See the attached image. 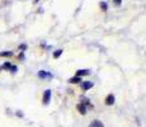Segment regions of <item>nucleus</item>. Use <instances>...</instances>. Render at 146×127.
<instances>
[{
	"mask_svg": "<svg viewBox=\"0 0 146 127\" xmlns=\"http://www.w3.org/2000/svg\"><path fill=\"white\" fill-rule=\"evenodd\" d=\"M51 97H52V92L50 89H46L43 92V97H42V103L43 106H47V104L51 102Z\"/></svg>",
	"mask_w": 146,
	"mask_h": 127,
	"instance_id": "obj_1",
	"label": "nucleus"
},
{
	"mask_svg": "<svg viewBox=\"0 0 146 127\" xmlns=\"http://www.w3.org/2000/svg\"><path fill=\"white\" fill-rule=\"evenodd\" d=\"M37 76L40 79H47V78H52V74H50L48 71H46V70H40L38 71Z\"/></svg>",
	"mask_w": 146,
	"mask_h": 127,
	"instance_id": "obj_2",
	"label": "nucleus"
},
{
	"mask_svg": "<svg viewBox=\"0 0 146 127\" xmlns=\"http://www.w3.org/2000/svg\"><path fill=\"white\" fill-rule=\"evenodd\" d=\"M114 102H116V97H114L113 94H109L106 97V102L104 103L107 104V106H113Z\"/></svg>",
	"mask_w": 146,
	"mask_h": 127,
	"instance_id": "obj_3",
	"label": "nucleus"
},
{
	"mask_svg": "<svg viewBox=\"0 0 146 127\" xmlns=\"http://www.w3.org/2000/svg\"><path fill=\"white\" fill-rule=\"evenodd\" d=\"M93 85L94 84L92 83V81H84V83L81 84V89L83 90H89V89L93 88Z\"/></svg>",
	"mask_w": 146,
	"mask_h": 127,
	"instance_id": "obj_4",
	"label": "nucleus"
},
{
	"mask_svg": "<svg viewBox=\"0 0 146 127\" xmlns=\"http://www.w3.org/2000/svg\"><path fill=\"white\" fill-rule=\"evenodd\" d=\"M90 74V71L86 69H81V70H78L76 74H75V76H79V78H81V76H85V75H89Z\"/></svg>",
	"mask_w": 146,
	"mask_h": 127,
	"instance_id": "obj_5",
	"label": "nucleus"
},
{
	"mask_svg": "<svg viewBox=\"0 0 146 127\" xmlns=\"http://www.w3.org/2000/svg\"><path fill=\"white\" fill-rule=\"evenodd\" d=\"M76 108H78V111H79L81 114H85V113H86V106H85V104L79 103V104L76 106Z\"/></svg>",
	"mask_w": 146,
	"mask_h": 127,
	"instance_id": "obj_6",
	"label": "nucleus"
},
{
	"mask_svg": "<svg viewBox=\"0 0 146 127\" xmlns=\"http://www.w3.org/2000/svg\"><path fill=\"white\" fill-rule=\"evenodd\" d=\"M14 55L13 51H3V52H0V57H12Z\"/></svg>",
	"mask_w": 146,
	"mask_h": 127,
	"instance_id": "obj_7",
	"label": "nucleus"
},
{
	"mask_svg": "<svg viewBox=\"0 0 146 127\" xmlns=\"http://www.w3.org/2000/svg\"><path fill=\"white\" fill-rule=\"evenodd\" d=\"M89 127H104V125H103L100 121H98V120H94L93 122L90 123V126Z\"/></svg>",
	"mask_w": 146,
	"mask_h": 127,
	"instance_id": "obj_8",
	"label": "nucleus"
},
{
	"mask_svg": "<svg viewBox=\"0 0 146 127\" xmlns=\"http://www.w3.org/2000/svg\"><path fill=\"white\" fill-rule=\"evenodd\" d=\"M69 81L71 84H79V83H81V78H79V76H74V78H71Z\"/></svg>",
	"mask_w": 146,
	"mask_h": 127,
	"instance_id": "obj_9",
	"label": "nucleus"
},
{
	"mask_svg": "<svg viewBox=\"0 0 146 127\" xmlns=\"http://www.w3.org/2000/svg\"><path fill=\"white\" fill-rule=\"evenodd\" d=\"M99 7H100V9H102L103 12H107V10H108V4H107L106 1H100Z\"/></svg>",
	"mask_w": 146,
	"mask_h": 127,
	"instance_id": "obj_10",
	"label": "nucleus"
},
{
	"mask_svg": "<svg viewBox=\"0 0 146 127\" xmlns=\"http://www.w3.org/2000/svg\"><path fill=\"white\" fill-rule=\"evenodd\" d=\"M10 67H12V64H10L9 61H7V63H4L1 65V69L3 70H10Z\"/></svg>",
	"mask_w": 146,
	"mask_h": 127,
	"instance_id": "obj_11",
	"label": "nucleus"
},
{
	"mask_svg": "<svg viewBox=\"0 0 146 127\" xmlns=\"http://www.w3.org/2000/svg\"><path fill=\"white\" fill-rule=\"evenodd\" d=\"M62 52H64V50H61V49L55 51V52H53V59H58L61 55H62Z\"/></svg>",
	"mask_w": 146,
	"mask_h": 127,
	"instance_id": "obj_12",
	"label": "nucleus"
},
{
	"mask_svg": "<svg viewBox=\"0 0 146 127\" xmlns=\"http://www.w3.org/2000/svg\"><path fill=\"white\" fill-rule=\"evenodd\" d=\"M19 50H21V52H24V51L27 50V45L26 43H22V45H19V47H18Z\"/></svg>",
	"mask_w": 146,
	"mask_h": 127,
	"instance_id": "obj_13",
	"label": "nucleus"
},
{
	"mask_svg": "<svg viewBox=\"0 0 146 127\" xmlns=\"http://www.w3.org/2000/svg\"><path fill=\"white\" fill-rule=\"evenodd\" d=\"M10 72H12V74H15L17 71H18V67L15 66V65H12V67H10V70H9Z\"/></svg>",
	"mask_w": 146,
	"mask_h": 127,
	"instance_id": "obj_14",
	"label": "nucleus"
},
{
	"mask_svg": "<svg viewBox=\"0 0 146 127\" xmlns=\"http://www.w3.org/2000/svg\"><path fill=\"white\" fill-rule=\"evenodd\" d=\"M24 57H26V56H24V52H21V53H19L18 59H19L21 61H23V60H24Z\"/></svg>",
	"mask_w": 146,
	"mask_h": 127,
	"instance_id": "obj_15",
	"label": "nucleus"
},
{
	"mask_svg": "<svg viewBox=\"0 0 146 127\" xmlns=\"http://www.w3.org/2000/svg\"><path fill=\"white\" fill-rule=\"evenodd\" d=\"M15 114H17V116H18V117H19V118H23V116H24L23 113H22V111H17V113H15Z\"/></svg>",
	"mask_w": 146,
	"mask_h": 127,
	"instance_id": "obj_16",
	"label": "nucleus"
},
{
	"mask_svg": "<svg viewBox=\"0 0 146 127\" xmlns=\"http://www.w3.org/2000/svg\"><path fill=\"white\" fill-rule=\"evenodd\" d=\"M113 3H114L116 5H119L121 3H122V0H113Z\"/></svg>",
	"mask_w": 146,
	"mask_h": 127,
	"instance_id": "obj_17",
	"label": "nucleus"
},
{
	"mask_svg": "<svg viewBox=\"0 0 146 127\" xmlns=\"http://www.w3.org/2000/svg\"><path fill=\"white\" fill-rule=\"evenodd\" d=\"M38 1H40V0H33V3H35V4H37Z\"/></svg>",
	"mask_w": 146,
	"mask_h": 127,
	"instance_id": "obj_18",
	"label": "nucleus"
},
{
	"mask_svg": "<svg viewBox=\"0 0 146 127\" xmlns=\"http://www.w3.org/2000/svg\"><path fill=\"white\" fill-rule=\"evenodd\" d=\"M0 70H3V69H1V66H0Z\"/></svg>",
	"mask_w": 146,
	"mask_h": 127,
	"instance_id": "obj_19",
	"label": "nucleus"
}]
</instances>
